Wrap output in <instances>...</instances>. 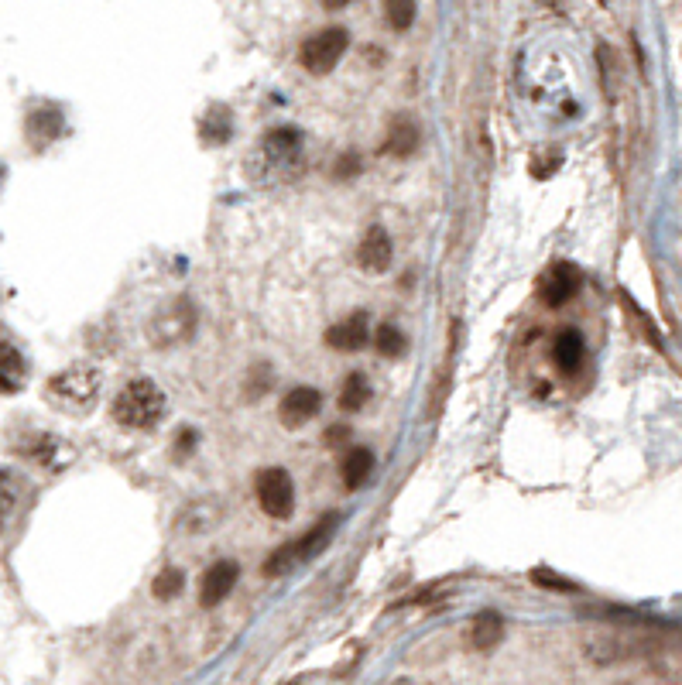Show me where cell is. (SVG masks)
<instances>
[{
    "mask_svg": "<svg viewBox=\"0 0 682 685\" xmlns=\"http://www.w3.org/2000/svg\"><path fill=\"white\" fill-rule=\"evenodd\" d=\"M165 411H168L165 391L158 388L155 381H148V377H138V381L124 384V391L114 398V405H110V418H114L120 429L148 432L162 422Z\"/></svg>",
    "mask_w": 682,
    "mask_h": 685,
    "instance_id": "cell-1",
    "label": "cell"
},
{
    "mask_svg": "<svg viewBox=\"0 0 682 685\" xmlns=\"http://www.w3.org/2000/svg\"><path fill=\"white\" fill-rule=\"evenodd\" d=\"M100 388H103V374L90 364H79V367H69V370H59V374L48 381V401H52L55 408L62 411H72V415H83V411H90L96 405V398H100Z\"/></svg>",
    "mask_w": 682,
    "mask_h": 685,
    "instance_id": "cell-2",
    "label": "cell"
},
{
    "mask_svg": "<svg viewBox=\"0 0 682 685\" xmlns=\"http://www.w3.org/2000/svg\"><path fill=\"white\" fill-rule=\"evenodd\" d=\"M336 525H340V514H326V518L316 521V525H312L299 542H288L282 548H275V552L268 555V562L261 566V572L268 579H275V576H285L295 562H306V559H312V555H319L326 545H330V538L336 535Z\"/></svg>",
    "mask_w": 682,
    "mask_h": 685,
    "instance_id": "cell-3",
    "label": "cell"
},
{
    "mask_svg": "<svg viewBox=\"0 0 682 685\" xmlns=\"http://www.w3.org/2000/svg\"><path fill=\"white\" fill-rule=\"evenodd\" d=\"M347 45H350L347 28H326V31H316V35H309L306 42H302V48H299V62L312 72V76H326V72H333V69H336V62L343 59Z\"/></svg>",
    "mask_w": 682,
    "mask_h": 685,
    "instance_id": "cell-4",
    "label": "cell"
},
{
    "mask_svg": "<svg viewBox=\"0 0 682 685\" xmlns=\"http://www.w3.org/2000/svg\"><path fill=\"white\" fill-rule=\"evenodd\" d=\"M254 494H258L261 511L275 521H285L288 514L295 511V483L282 466H268V470H261L258 480H254Z\"/></svg>",
    "mask_w": 682,
    "mask_h": 685,
    "instance_id": "cell-5",
    "label": "cell"
},
{
    "mask_svg": "<svg viewBox=\"0 0 682 685\" xmlns=\"http://www.w3.org/2000/svg\"><path fill=\"white\" fill-rule=\"evenodd\" d=\"M237 579H240V566H237V562H230V559L213 562V566L203 572V583H199V603H203L206 610L220 607V603L227 600L230 593H234Z\"/></svg>",
    "mask_w": 682,
    "mask_h": 685,
    "instance_id": "cell-6",
    "label": "cell"
},
{
    "mask_svg": "<svg viewBox=\"0 0 682 685\" xmlns=\"http://www.w3.org/2000/svg\"><path fill=\"white\" fill-rule=\"evenodd\" d=\"M576 292H580V271H576L573 264H552L539 281V298L549 305V309L566 305Z\"/></svg>",
    "mask_w": 682,
    "mask_h": 685,
    "instance_id": "cell-7",
    "label": "cell"
},
{
    "mask_svg": "<svg viewBox=\"0 0 682 685\" xmlns=\"http://www.w3.org/2000/svg\"><path fill=\"white\" fill-rule=\"evenodd\" d=\"M371 336H374L371 316H367L364 309H357L353 316H347L343 322H336V326H330V333H326V343H330L333 350L353 353V350H364V346L371 343Z\"/></svg>",
    "mask_w": 682,
    "mask_h": 685,
    "instance_id": "cell-8",
    "label": "cell"
},
{
    "mask_svg": "<svg viewBox=\"0 0 682 685\" xmlns=\"http://www.w3.org/2000/svg\"><path fill=\"white\" fill-rule=\"evenodd\" d=\"M319 408H323V394L302 384V388H292L285 394L282 405H278V415H282L288 429H299V425H306L319 415Z\"/></svg>",
    "mask_w": 682,
    "mask_h": 685,
    "instance_id": "cell-9",
    "label": "cell"
},
{
    "mask_svg": "<svg viewBox=\"0 0 682 685\" xmlns=\"http://www.w3.org/2000/svg\"><path fill=\"white\" fill-rule=\"evenodd\" d=\"M391 261H395V247H391L388 230L371 227L364 233V240H360V247H357V264L367 274H381V271L391 268Z\"/></svg>",
    "mask_w": 682,
    "mask_h": 685,
    "instance_id": "cell-10",
    "label": "cell"
},
{
    "mask_svg": "<svg viewBox=\"0 0 682 685\" xmlns=\"http://www.w3.org/2000/svg\"><path fill=\"white\" fill-rule=\"evenodd\" d=\"M302 151V134L295 127H275L271 134H264L261 155L268 161V168H288Z\"/></svg>",
    "mask_w": 682,
    "mask_h": 685,
    "instance_id": "cell-11",
    "label": "cell"
},
{
    "mask_svg": "<svg viewBox=\"0 0 682 685\" xmlns=\"http://www.w3.org/2000/svg\"><path fill=\"white\" fill-rule=\"evenodd\" d=\"M419 144H422L419 120H412L408 114H401V117L391 120L388 137H384V151H388V155L408 158V155H415V151H419Z\"/></svg>",
    "mask_w": 682,
    "mask_h": 685,
    "instance_id": "cell-12",
    "label": "cell"
},
{
    "mask_svg": "<svg viewBox=\"0 0 682 685\" xmlns=\"http://www.w3.org/2000/svg\"><path fill=\"white\" fill-rule=\"evenodd\" d=\"M340 477L347 483L350 490H360L367 480L374 477V453L367 446H353L347 449V456H343L340 463Z\"/></svg>",
    "mask_w": 682,
    "mask_h": 685,
    "instance_id": "cell-13",
    "label": "cell"
},
{
    "mask_svg": "<svg viewBox=\"0 0 682 685\" xmlns=\"http://www.w3.org/2000/svg\"><path fill=\"white\" fill-rule=\"evenodd\" d=\"M504 641V617L497 610H484L470 624V644L477 651H491Z\"/></svg>",
    "mask_w": 682,
    "mask_h": 685,
    "instance_id": "cell-14",
    "label": "cell"
},
{
    "mask_svg": "<svg viewBox=\"0 0 682 685\" xmlns=\"http://www.w3.org/2000/svg\"><path fill=\"white\" fill-rule=\"evenodd\" d=\"M552 357H556L563 374H576L583 357H587V343H583V336L576 333V329H563V333L556 336V346H552Z\"/></svg>",
    "mask_w": 682,
    "mask_h": 685,
    "instance_id": "cell-15",
    "label": "cell"
},
{
    "mask_svg": "<svg viewBox=\"0 0 682 685\" xmlns=\"http://www.w3.org/2000/svg\"><path fill=\"white\" fill-rule=\"evenodd\" d=\"M62 127H66V120H62L59 110H35V114L28 117V137H31V144H52L55 137L62 134Z\"/></svg>",
    "mask_w": 682,
    "mask_h": 685,
    "instance_id": "cell-16",
    "label": "cell"
},
{
    "mask_svg": "<svg viewBox=\"0 0 682 685\" xmlns=\"http://www.w3.org/2000/svg\"><path fill=\"white\" fill-rule=\"evenodd\" d=\"M371 381H367L360 370H353V374H347V381H343L340 388V408L347 411V415H357V411L367 408V401H371Z\"/></svg>",
    "mask_w": 682,
    "mask_h": 685,
    "instance_id": "cell-17",
    "label": "cell"
},
{
    "mask_svg": "<svg viewBox=\"0 0 682 685\" xmlns=\"http://www.w3.org/2000/svg\"><path fill=\"white\" fill-rule=\"evenodd\" d=\"M24 357L7 340H0V391H18L24 384Z\"/></svg>",
    "mask_w": 682,
    "mask_h": 685,
    "instance_id": "cell-18",
    "label": "cell"
},
{
    "mask_svg": "<svg viewBox=\"0 0 682 685\" xmlns=\"http://www.w3.org/2000/svg\"><path fill=\"white\" fill-rule=\"evenodd\" d=\"M28 453L35 456L42 466H48V470H59L62 463H69L72 459V449L62 439H55V435H38V446L28 449Z\"/></svg>",
    "mask_w": 682,
    "mask_h": 685,
    "instance_id": "cell-19",
    "label": "cell"
},
{
    "mask_svg": "<svg viewBox=\"0 0 682 685\" xmlns=\"http://www.w3.org/2000/svg\"><path fill=\"white\" fill-rule=\"evenodd\" d=\"M371 343H374V350L381 353L384 360H395V357L405 353V333H401L398 326H391V322H381V326L374 329Z\"/></svg>",
    "mask_w": 682,
    "mask_h": 685,
    "instance_id": "cell-20",
    "label": "cell"
},
{
    "mask_svg": "<svg viewBox=\"0 0 682 685\" xmlns=\"http://www.w3.org/2000/svg\"><path fill=\"white\" fill-rule=\"evenodd\" d=\"M419 14V0H384V18L395 31H408Z\"/></svg>",
    "mask_w": 682,
    "mask_h": 685,
    "instance_id": "cell-21",
    "label": "cell"
},
{
    "mask_svg": "<svg viewBox=\"0 0 682 685\" xmlns=\"http://www.w3.org/2000/svg\"><path fill=\"white\" fill-rule=\"evenodd\" d=\"M182 586H186V572L168 566L155 576V583H151V593L158 596V600H175V596L182 593Z\"/></svg>",
    "mask_w": 682,
    "mask_h": 685,
    "instance_id": "cell-22",
    "label": "cell"
},
{
    "mask_svg": "<svg viewBox=\"0 0 682 685\" xmlns=\"http://www.w3.org/2000/svg\"><path fill=\"white\" fill-rule=\"evenodd\" d=\"M203 137L210 144H227L230 141V114L223 107H213L203 120Z\"/></svg>",
    "mask_w": 682,
    "mask_h": 685,
    "instance_id": "cell-23",
    "label": "cell"
},
{
    "mask_svg": "<svg viewBox=\"0 0 682 685\" xmlns=\"http://www.w3.org/2000/svg\"><path fill=\"white\" fill-rule=\"evenodd\" d=\"M14 507H18V487H14V480L7 477V470H0V528L7 525Z\"/></svg>",
    "mask_w": 682,
    "mask_h": 685,
    "instance_id": "cell-24",
    "label": "cell"
},
{
    "mask_svg": "<svg viewBox=\"0 0 682 685\" xmlns=\"http://www.w3.org/2000/svg\"><path fill=\"white\" fill-rule=\"evenodd\" d=\"M196 442H199L196 429H182L179 435H175V459H186L192 449H196Z\"/></svg>",
    "mask_w": 682,
    "mask_h": 685,
    "instance_id": "cell-25",
    "label": "cell"
},
{
    "mask_svg": "<svg viewBox=\"0 0 682 685\" xmlns=\"http://www.w3.org/2000/svg\"><path fill=\"white\" fill-rule=\"evenodd\" d=\"M360 172V158L357 155H343L340 161H336V175H357Z\"/></svg>",
    "mask_w": 682,
    "mask_h": 685,
    "instance_id": "cell-26",
    "label": "cell"
},
{
    "mask_svg": "<svg viewBox=\"0 0 682 685\" xmlns=\"http://www.w3.org/2000/svg\"><path fill=\"white\" fill-rule=\"evenodd\" d=\"M350 439V429L347 425H333L330 432H326V446H340V442Z\"/></svg>",
    "mask_w": 682,
    "mask_h": 685,
    "instance_id": "cell-27",
    "label": "cell"
},
{
    "mask_svg": "<svg viewBox=\"0 0 682 685\" xmlns=\"http://www.w3.org/2000/svg\"><path fill=\"white\" fill-rule=\"evenodd\" d=\"M323 4H326V7H330V11H340V7H347V4H350V0H323Z\"/></svg>",
    "mask_w": 682,
    "mask_h": 685,
    "instance_id": "cell-28",
    "label": "cell"
},
{
    "mask_svg": "<svg viewBox=\"0 0 682 685\" xmlns=\"http://www.w3.org/2000/svg\"><path fill=\"white\" fill-rule=\"evenodd\" d=\"M0 179H4V168H0Z\"/></svg>",
    "mask_w": 682,
    "mask_h": 685,
    "instance_id": "cell-29",
    "label": "cell"
}]
</instances>
